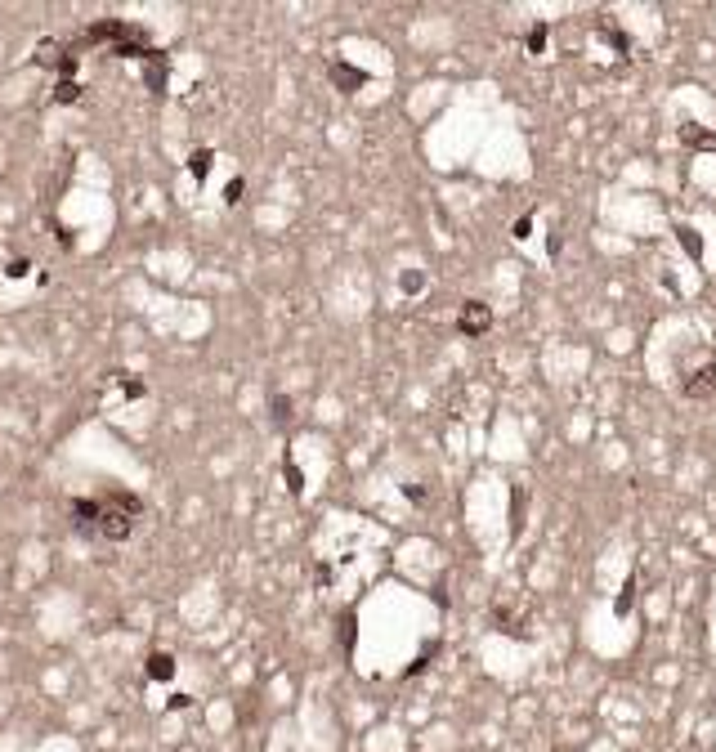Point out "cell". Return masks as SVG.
<instances>
[{
	"label": "cell",
	"instance_id": "6da1fadb",
	"mask_svg": "<svg viewBox=\"0 0 716 752\" xmlns=\"http://www.w3.org/2000/svg\"><path fill=\"white\" fill-rule=\"evenodd\" d=\"M483 327H488V309H483L479 300H470L466 313H461V332H466V336H479Z\"/></svg>",
	"mask_w": 716,
	"mask_h": 752
},
{
	"label": "cell",
	"instance_id": "7a4b0ae2",
	"mask_svg": "<svg viewBox=\"0 0 716 752\" xmlns=\"http://www.w3.org/2000/svg\"><path fill=\"white\" fill-rule=\"evenodd\" d=\"M712 385H716V368L708 363L703 372H694V381H685V385H681V394H689V398H703V394H712Z\"/></svg>",
	"mask_w": 716,
	"mask_h": 752
},
{
	"label": "cell",
	"instance_id": "3957f363",
	"mask_svg": "<svg viewBox=\"0 0 716 752\" xmlns=\"http://www.w3.org/2000/svg\"><path fill=\"white\" fill-rule=\"evenodd\" d=\"M148 672L157 676V681H171V676H175V659H171V654H152V659H148Z\"/></svg>",
	"mask_w": 716,
	"mask_h": 752
},
{
	"label": "cell",
	"instance_id": "277c9868",
	"mask_svg": "<svg viewBox=\"0 0 716 752\" xmlns=\"http://www.w3.org/2000/svg\"><path fill=\"white\" fill-rule=\"evenodd\" d=\"M542 45H546V27H533V32H528V50L542 54Z\"/></svg>",
	"mask_w": 716,
	"mask_h": 752
},
{
	"label": "cell",
	"instance_id": "5b68a950",
	"mask_svg": "<svg viewBox=\"0 0 716 752\" xmlns=\"http://www.w3.org/2000/svg\"><path fill=\"white\" fill-rule=\"evenodd\" d=\"M211 171V153H193V175H206Z\"/></svg>",
	"mask_w": 716,
	"mask_h": 752
},
{
	"label": "cell",
	"instance_id": "8992f818",
	"mask_svg": "<svg viewBox=\"0 0 716 752\" xmlns=\"http://www.w3.org/2000/svg\"><path fill=\"white\" fill-rule=\"evenodd\" d=\"M685 139H694V143H703V148H716V135H698V130H685Z\"/></svg>",
	"mask_w": 716,
	"mask_h": 752
},
{
	"label": "cell",
	"instance_id": "52a82bcc",
	"mask_svg": "<svg viewBox=\"0 0 716 752\" xmlns=\"http://www.w3.org/2000/svg\"><path fill=\"white\" fill-rule=\"evenodd\" d=\"M58 99L72 103V99H77V86H72V81H63V86H58Z\"/></svg>",
	"mask_w": 716,
	"mask_h": 752
}]
</instances>
